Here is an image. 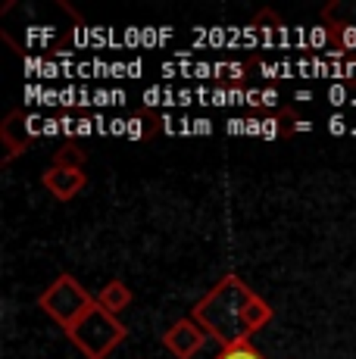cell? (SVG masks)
I'll use <instances>...</instances> for the list:
<instances>
[{
    "instance_id": "cell-3",
    "label": "cell",
    "mask_w": 356,
    "mask_h": 359,
    "mask_svg": "<svg viewBox=\"0 0 356 359\" xmlns=\"http://www.w3.org/2000/svg\"><path fill=\"white\" fill-rule=\"evenodd\" d=\"M94 297L75 281V275H60L44 294L38 297V306L44 316H50L60 328H72L88 309L94 306Z\"/></svg>"
},
{
    "instance_id": "cell-5",
    "label": "cell",
    "mask_w": 356,
    "mask_h": 359,
    "mask_svg": "<svg viewBox=\"0 0 356 359\" xmlns=\"http://www.w3.org/2000/svg\"><path fill=\"white\" fill-rule=\"evenodd\" d=\"M29 116L22 113V109H10L6 113V119L0 122V141H4V163H13L19 154H25V150L32 147V141H35V128L29 126Z\"/></svg>"
},
{
    "instance_id": "cell-6",
    "label": "cell",
    "mask_w": 356,
    "mask_h": 359,
    "mask_svg": "<svg viewBox=\"0 0 356 359\" xmlns=\"http://www.w3.org/2000/svg\"><path fill=\"white\" fill-rule=\"evenodd\" d=\"M41 184H44V191H50L53 200H72L75 194H81L88 184V175L85 169H63V165H50V169H44V175H41Z\"/></svg>"
},
{
    "instance_id": "cell-7",
    "label": "cell",
    "mask_w": 356,
    "mask_h": 359,
    "mask_svg": "<svg viewBox=\"0 0 356 359\" xmlns=\"http://www.w3.org/2000/svg\"><path fill=\"white\" fill-rule=\"evenodd\" d=\"M97 303L107 309V313H113V316H119L122 309L132 303V291L125 287V281H119V278H113V281H107L104 287H100V294H97Z\"/></svg>"
},
{
    "instance_id": "cell-2",
    "label": "cell",
    "mask_w": 356,
    "mask_h": 359,
    "mask_svg": "<svg viewBox=\"0 0 356 359\" xmlns=\"http://www.w3.org/2000/svg\"><path fill=\"white\" fill-rule=\"evenodd\" d=\"M128 328L119 322V316L107 313L100 303H94L72 328H66V337L75 344V350H81L85 359H107L125 341Z\"/></svg>"
},
{
    "instance_id": "cell-8",
    "label": "cell",
    "mask_w": 356,
    "mask_h": 359,
    "mask_svg": "<svg viewBox=\"0 0 356 359\" xmlns=\"http://www.w3.org/2000/svg\"><path fill=\"white\" fill-rule=\"evenodd\" d=\"M85 163H88V150H81L78 144H63L53 154V165H63V169H85Z\"/></svg>"
},
{
    "instance_id": "cell-9",
    "label": "cell",
    "mask_w": 356,
    "mask_h": 359,
    "mask_svg": "<svg viewBox=\"0 0 356 359\" xmlns=\"http://www.w3.org/2000/svg\"><path fill=\"white\" fill-rule=\"evenodd\" d=\"M216 359H266V356L259 353L250 341H244V344H235V347H225Z\"/></svg>"
},
{
    "instance_id": "cell-1",
    "label": "cell",
    "mask_w": 356,
    "mask_h": 359,
    "mask_svg": "<svg viewBox=\"0 0 356 359\" xmlns=\"http://www.w3.org/2000/svg\"><path fill=\"white\" fill-rule=\"evenodd\" d=\"M272 306L256 291L244 285L241 275L219 278L200 300L191 306V319L225 347L250 341L272 322Z\"/></svg>"
},
{
    "instance_id": "cell-4",
    "label": "cell",
    "mask_w": 356,
    "mask_h": 359,
    "mask_svg": "<svg viewBox=\"0 0 356 359\" xmlns=\"http://www.w3.org/2000/svg\"><path fill=\"white\" fill-rule=\"evenodd\" d=\"M207 337H210L207 331L197 325L191 316H184V319H178L175 325H169L163 331V347H166L175 359H194L203 350Z\"/></svg>"
}]
</instances>
